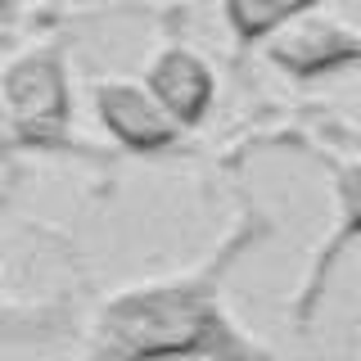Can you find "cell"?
I'll return each instance as SVG.
<instances>
[{
	"label": "cell",
	"mask_w": 361,
	"mask_h": 361,
	"mask_svg": "<svg viewBox=\"0 0 361 361\" xmlns=\"http://www.w3.org/2000/svg\"><path fill=\"white\" fill-rule=\"evenodd\" d=\"M99 357H253L257 343L221 307V267L131 285L99 307L90 325Z\"/></svg>",
	"instance_id": "1"
},
{
	"label": "cell",
	"mask_w": 361,
	"mask_h": 361,
	"mask_svg": "<svg viewBox=\"0 0 361 361\" xmlns=\"http://www.w3.org/2000/svg\"><path fill=\"white\" fill-rule=\"evenodd\" d=\"M0 109H5L14 149H68L73 140V82L59 45H27L0 73Z\"/></svg>",
	"instance_id": "2"
},
{
	"label": "cell",
	"mask_w": 361,
	"mask_h": 361,
	"mask_svg": "<svg viewBox=\"0 0 361 361\" xmlns=\"http://www.w3.org/2000/svg\"><path fill=\"white\" fill-rule=\"evenodd\" d=\"M262 50L289 77H330V73H343V68H353L361 59V37L343 18L321 14L312 5L302 14H293L289 23H280L262 41Z\"/></svg>",
	"instance_id": "3"
},
{
	"label": "cell",
	"mask_w": 361,
	"mask_h": 361,
	"mask_svg": "<svg viewBox=\"0 0 361 361\" xmlns=\"http://www.w3.org/2000/svg\"><path fill=\"white\" fill-rule=\"evenodd\" d=\"M95 113H99V127L131 154H167L185 135L158 109V99L145 90V82H127V77L95 82Z\"/></svg>",
	"instance_id": "4"
},
{
	"label": "cell",
	"mask_w": 361,
	"mask_h": 361,
	"mask_svg": "<svg viewBox=\"0 0 361 361\" xmlns=\"http://www.w3.org/2000/svg\"><path fill=\"white\" fill-rule=\"evenodd\" d=\"M145 90L158 99V109L176 122L180 131L199 127L212 109L217 82L203 54H195L190 45H163L145 68Z\"/></svg>",
	"instance_id": "5"
},
{
	"label": "cell",
	"mask_w": 361,
	"mask_h": 361,
	"mask_svg": "<svg viewBox=\"0 0 361 361\" xmlns=\"http://www.w3.org/2000/svg\"><path fill=\"white\" fill-rule=\"evenodd\" d=\"M316 0H221L226 23H231L240 45H262L280 23H289L293 14L312 9Z\"/></svg>",
	"instance_id": "6"
},
{
	"label": "cell",
	"mask_w": 361,
	"mask_h": 361,
	"mask_svg": "<svg viewBox=\"0 0 361 361\" xmlns=\"http://www.w3.org/2000/svg\"><path fill=\"white\" fill-rule=\"evenodd\" d=\"M14 154V135H9V122H5V109H0V158Z\"/></svg>",
	"instance_id": "7"
},
{
	"label": "cell",
	"mask_w": 361,
	"mask_h": 361,
	"mask_svg": "<svg viewBox=\"0 0 361 361\" xmlns=\"http://www.w3.org/2000/svg\"><path fill=\"white\" fill-rule=\"evenodd\" d=\"M9 5H14V0H0V9H9Z\"/></svg>",
	"instance_id": "8"
}]
</instances>
